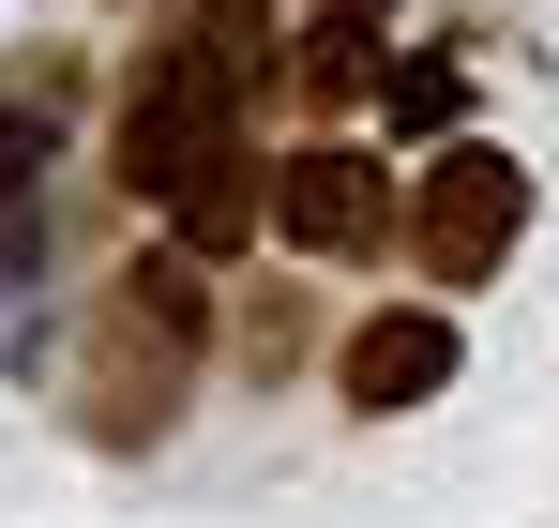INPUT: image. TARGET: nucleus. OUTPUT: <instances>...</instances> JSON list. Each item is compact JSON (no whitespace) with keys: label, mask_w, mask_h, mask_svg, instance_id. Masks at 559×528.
Listing matches in <instances>:
<instances>
[{"label":"nucleus","mask_w":559,"mask_h":528,"mask_svg":"<svg viewBox=\"0 0 559 528\" xmlns=\"http://www.w3.org/2000/svg\"><path fill=\"white\" fill-rule=\"evenodd\" d=\"M258 212H273L258 152H242V167H212V181L182 196V257H242V242H258Z\"/></svg>","instance_id":"7"},{"label":"nucleus","mask_w":559,"mask_h":528,"mask_svg":"<svg viewBox=\"0 0 559 528\" xmlns=\"http://www.w3.org/2000/svg\"><path fill=\"white\" fill-rule=\"evenodd\" d=\"M454 106H468V76L439 61V46H424V61H393V91H378V121H393V136H454Z\"/></svg>","instance_id":"8"},{"label":"nucleus","mask_w":559,"mask_h":528,"mask_svg":"<svg viewBox=\"0 0 559 528\" xmlns=\"http://www.w3.org/2000/svg\"><path fill=\"white\" fill-rule=\"evenodd\" d=\"M31 167H46V121H31V106H0V196H31Z\"/></svg>","instance_id":"10"},{"label":"nucleus","mask_w":559,"mask_h":528,"mask_svg":"<svg viewBox=\"0 0 559 528\" xmlns=\"http://www.w3.org/2000/svg\"><path fill=\"white\" fill-rule=\"evenodd\" d=\"M454 362H468V333L439 317V302H378L364 333L333 348V377H348V408H364V423H393V408H439V393H454Z\"/></svg>","instance_id":"5"},{"label":"nucleus","mask_w":559,"mask_h":528,"mask_svg":"<svg viewBox=\"0 0 559 528\" xmlns=\"http://www.w3.org/2000/svg\"><path fill=\"white\" fill-rule=\"evenodd\" d=\"M530 242V167L499 152V136H454L424 196H408V257L439 272V287H499V257Z\"/></svg>","instance_id":"3"},{"label":"nucleus","mask_w":559,"mask_h":528,"mask_svg":"<svg viewBox=\"0 0 559 528\" xmlns=\"http://www.w3.org/2000/svg\"><path fill=\"white\" fill-rule=\"evenodd\" d=\"M197 333H212V302H197V257H121L92 302V362H76V408H92V439L152 453L182 423V377H197Z\"/></svg>","instance_id":"2"},{"label":"nucleus","mask_w":559,"mask_h":528,"mask_svg":"<svg viewBox=\"0 0 559 528\" xmlns=\"http://www.w3.org/2000/svg\"><path fill=\"white\" fill-rule=\"evenodd\" d=\"M258 91H273V0H182V31L136 61L121 121H106V167H121V196H167V212H182L212 167H242Z\"/></svg>","instance_id":"1"},{"label":"nucleus","mask_w":559,"mask_h":528,"mask_svg":"<svg viewBox=\"0 0 559 528\" xmlns=\"http://www.w3.org/2000/svg\"><path fill=\"white\" fill-rule=\"evenodd\" d=\"M287 76H302V106L333 121V106H364V91H393V61H378V31H364V15H318Z\"/></svg>","instance_id":"6"},{"label":"nucleus","mask_w":559,"mask_h":528,"mask_svg":"<svg viewBox=\"0 0 559 528\" xmlns=\"http://www.w3.org/2000/svg\"><path fill=\"white\" fill-rule=\"evenodd\" d=\"M31 242H46V212H31V196H0V317H15V287H31Z\"/></svg>","instance_id":"9"},{"label":"nucleus","mask_w":559,"mask_h":528,"mask_svg":"<svg viewBox=\"0 0 559 528\" xmlns=\"http://www.w3.org/2000/svg\"><path fill=\"white\" fill-rule=\"evenodd\" d=\"M408 212H393V181H378V152H348V136H302L273 167V242L287 257H333V272H364L378 242H393Z\"/></svg>","instance_id":"4"},{"label":"nucleus","mask_w":559,"mask_h":528,"mask_svg":"<svg viewBox=\"0 0 559 528\" xmlns=\"http://www.w3.org/2000/svg\"><path fill=\"white\" fill-rule=\"evenodd\" d=\"M318 15H364V31H393V0H318Z\"/></svg>","instance_id":"11"}]
</instances>
